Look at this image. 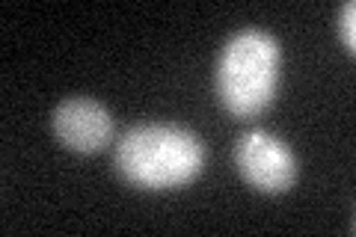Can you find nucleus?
Here are the masks:
<instances>
[{
    "label": "nucleus",
    "mask_w": 356,
    "mask_h": 237,
    "mask_svg": "<svg viewBox=\"0 0 356 237\" xmlns=\"http://www.w3.org/2000/svg\"><path fill=\"white\" fill-rule=\"evenodd\" d=\"M51 125L65 149L81 152V154L102 152L113 140V116H110V110L102 101L86 98V95L65 98L54 110Z\"/></svg>",
    "instance_id": "nucleus-4"
},
{
    "label": "nucleus",
    "mask_w": 356,
    "mask_h": 237,
    "mask_svg": "<svg viewBox=\"0 0 356 237\" xmlns=\"http://www.w3.org/2000/svg\"><path fill=\"white\" fill-rule=\"evenodd\" d=\"M113 163L134 187L172 190L191 184L205 169V142L170 122H146L119 137Z\"/></svg>",
    "instance_id": "nucleus-1"
},
{
    "label": "nucleus",
    "mask_w": 356,
    "mask_h": 237,
    "mask_svg": "<svg viewBox=\"0 0 356 237\" xmlns=\"http://www.w3.org/2000/svg\"><path fill=\"white\" fill-rule=\"evenodd\" d=\"M280 83V39L267 30H238L220 51L217 95L232 116H259Z\"/></svg>",
    "instance_id": "nucleus-2"
},
{
    "label": "nucleus",
    "mask_w": 356,
    "mask_h": 237,
    "mask_svg": "<svg viewBox=\"0 0 356 237\" xmlns=\"http://www.w3.org/2000/svg\"><path fill=\"white\" fill-rule=\"evenodd\" d=\"M339 36L348 51L356 48V3L353 0L341 3V9H339Z\"/></svg>",
    "instance_id": "nucleus-5"
},
{
    "label": "nucleus",
    "mask_w": 356,
    "mask_h": 237,
    "mask_svg": "<svg viewBox=\"0 0 356 237\" xmlns=\"http://www.w3.org/2000/svg\"><path fill=\"white\" fill-rule=\"evenodd\" d=\"M235 163L243 181L259 193H285L300 175L291 145L267 131H247L235 145Z\"/></svg>",
    "instance_id": "nucleus-3"
}]
</instances>
